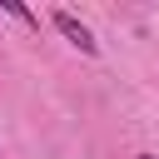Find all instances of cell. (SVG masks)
<instances>
[{"label":"cell","mask_w":159,"mask_h":159,"mask_svg":"<svg viewBox=\"0 0 159 159\" xmlns=\"http://www.w3.org/2000/svg\"><path fill=\"white\" fill-rule=\"evenodd\" d=\"M50 25L65 35V45H75L84 60H99V40H94V30L75 15V10H50Z\"/></svg>","instance_id":"obj_1"},{"label":"cell","mask_w":159,"mask_h":159,"mask_svg":"<svg viewBox=\"0 0 159 159\" xmlns=\"http://www.w3.org/2000/svg\"><path fill=\"white\" fill-rule=\"evenodd\" d=\"M0 15H10V20H20L25 30H40V15H35V10H25L20 0H0Z\"/></svg>","instance_id":"obj_2"},{"label":"cell","mask_w":159,"mask_h":159,"mask_svg":"<svg viewBox=\"0 0 159 159\" xmlns=\"http://www.w3.org/2000/svg\"><path fill=\"white\" fill-rule=\"evenodd\" d=\"M134 159H159V154H149V149H139V154H134Z\"/></svg>","instance_id":"obj_3"}]
</instances>
